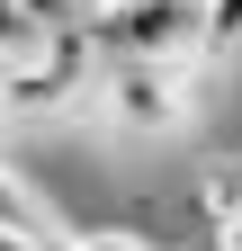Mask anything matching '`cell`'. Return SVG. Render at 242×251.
<instances>
[{
	"label": "cell",
	"mask_w": 242,
	"mask_h": 251,
	"mask_svg": "<svg viewBox=\"0 0 242 251\" xmlns=\"http://www.w3.org/2000/svg\"><path fill=\"white\" fill-rule=\"evenodd\" d=\"M197 99V72H170V63H99V108L117 117V135H179Z\"/></svg>",
	"instance_id": "3957f363"
},
{
	"label": "cell",
	"mask_w": 242,
	"mask_h": 251,
	"mask_svg": "<svg viewBox=\"0 0 242 251\" xmlns=\"http://www.w3.org/2000/svg\"><path fill=\"white\" fill-rule=\"evenodd\" d=\"M162 251H170V242H162Z\"/></svg>",
	"instance_id": "ba28073f"
},
{
	"label": "cell",
	"mask_w": 242,
	"mask_h": 251,
	"mask_svg": "<svg viewBox=\"0 0 242 251\" xmlns=\"http://www.w3.org/2000/svg\"><path fill=\"white\" fill-rule=\"evenodd\" d=\"M197 9V72L242 63V0H189Z\"/></svg>",
	"instance_id": "5b68a950"
},
{
	"label": "cell",
	"mask_w": 242,
	"mask_h": 251,
	"mask_svg": "<svg viewBox=\"0 0 242 251\" xmlns=\"http://www.w3.org/2000/svg\"><path fill=\"white\" fill-rule=\"evenodd\" d=\"M90 72H99L90 27H45L27 54L0 63V108H9V117H63L81 90H90Z\"/></svg>",
	"instance_id": "7a4b0ae2"
},
{
	"label": "cell",
	"mask_w": 242,
	"mask_h": 251,
	"mask_svg": "<svg viewBox=\"0 0 242 251\" xmlns=\"http://www.w3.org/2000/svg\"><path fill=\"white\" fill-rule=\"evenodd\" d=\"M90 54L197 72V9L189 0H108V9H90Z\"/></svg>",
	"instance_id": "6da1fadb"
},
{
	"label": "cell",
	"mask_w": 242,
	"mask_h": 251,
	"mask_svg": "<svg viewBox=\"0 0 242 251\" xmlns=\"http://www.w3.org/2000/svg\"><path fill=\"white\" fill-rule=\"evenodd\" d=\"M189 215H197L206 233L242 215V152H206V162H197V188H189Z\"/></svg>",
	"instance_id": "277c9868"
},
{
	"label": "cell",
	"mask_w": 242,
	"mask_h": 251,
	"mask_svg": "<svg viewBox=\"0 0 242 251\" xmlns=\"http://www.w3.org/2000/svg\"><path fill=\"white\" fill-rule=\"evenodd\" d=\"M206 251H242V215H233V225H216V233H206Z\"/></svg>",
	"instance_id": "52a82bcc"
},
{
	"label": "cell",
	"mask_w": 242,
	"mask_h": 251,
	"mask_svg": "<svg viewBox=\"0 0 242 251\" xmlns=\"http://www.w3.org/2000/svg\"><path fill=\"white\" fill-rule=\"evenodd\" d=\"M63 251H162L153 233H126V225H99V233H72Z\"/></svg>",
	"instance_id": "8992f818"
}]
</instances>
